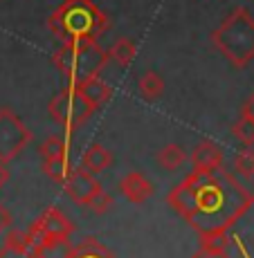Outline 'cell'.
Listing matches in <instances>:
<instances>
[{
    "mask_svg": "<svg viewBox=\"0 0 254 258\" xmlns=\"http://www.w3.org/2000/svg\"><path fill=\"white\" fill-rule=\"evenodd\" d=\"M171 209L182 216L198 236L227 231L252 207V196L223 168L193 171L167 196Z\"/></svg>",
    "mask_w": 254,
    "mask_h": 258,
    "instance_id": "1",
    "label": "cell"
},
{
    "mask_svg": "<svg viewBox=\"0 0 254 258\" xmlns=\"http://www.w3.org/2000/svg\"><path fill=\"white\" fill-rule=\"evenodd\" d=\"M47 27L63 43L97 41L111 27V18L92 0H63L49 14Z\"/></svg>",
    "mask_w": 254,
    "mask_h": 258,
    "instance_id": "2",
    "label": "cell"
},
{
    "mask_svg": "<svg viewBox=\"0 0 254 258\" xmlns=\"http://www.w3.org/2000/svg\"><path fill=\"white\" fill-rule=\"evenodd\" d=\"M212 45L232 63L245 68L254 58V18L245 7H236L212 32Z\"/></svg>",
    "mask_w": 254,
    "mask_h": 258,
    "instance_id": "3",
    "label": "cell"
},
{
    "mask_svg": "<svg viewBox=\"0 0 254 258\" xmlns=\"http://www.w3.org/2000/svg\"><path fill=\"white\" fill-rule=\"evenodd\" d=\"M108 61V52H104L97 41L63 43L52 56V63L66 77L68 86H79L92 77H101Z\"/></svg>",
    "mask_w": 254,
    "mask_h": 258,
    "instance_id": "4",
    "label": "cell"
},
{
    "mask_svg": "<svg viewBox=\"0 0 254 258\" xmlns=\"http://www.w3.org/2000/svg\"><path fill=\"white\" fill-rule=\"evenodd\" d=\"M47 110L59 126L66 128V133H74L92 117L94 108L86 101L77 86H66L49 99Z\"/></svg>",
    "mask_w": 254,
    "mask_h": 258,
    "instance_id": "5",
    "label": "cell"
},
{
    "mask_svg": "<svg viewBox=\"0 0 254 258\" xmlns=\"http://www.w3.org/2000/svg\"><path fill=\"white\" fill-rule=\"evenodd\" d=\"M32 144V131L9 106L0 108V162H12Z\"/></svg>",
    "mask_w": 254,
    "mask_h": 258,
    "instance_id": "6",
    "label": "cell"
},
{
    "mask_svg": "<svg viewBox=\"0 0 254 258\" xmlns=\"http://www.w3.org/2000/svg\"><path fill=\"white\" fill-rule=\"evenodd\" d=\"M27 231H29V236H32L34 247H36L38 242H43L45 238H70L74 231V225L57 207H49V209H45L36 218V222H34Z\"/></svg>",
    "mask_w": 254,
    "mask_h": 258,
    "instance_id": "7",
    "label": "cell"
},
{
    "mask_svg": "<svg viewBox=\"0 0 254 258\" xmlns=\"http://www.w3.org/2000/svg\"><path fill=\"white\" fill-rule=\"evenodd\" d=\"M63 188H66L68 198L74 202V205H83L92 200L94 193L101 191V184L94 177V173L86 171V168H72V173L68 175V180L63 182Z\"/></svg>",
    "mask_w": 254,
    "mask_h": 258,
    "instance_id": "8",
    "label": "cell"
},
{
    "mask_svg": "<svg viewBox=\"0 0 254 258\" xmlns=\"http://www.w3.org/2000/svg\"><path fill=\"white\" fill-rule=\"evenodd\" d=\"M119 191H122V196L128 202L142 205V202H146L153 196V184L142 173H126L122 177V182H119Z\"/></svg>",
    "mask_w": 254,
    "mask_h": 258,
    "instance_id": "9",
    "label": "cell"
},
{
    "mask_svg": "<svg viewBox=\"0 0 254 258\" xmlns=\"http://www.w3.org/2000/svg\"><path fill=\"white\" fill-rule=\"evenodd\" d=\"M191 164H193V171H216V168L223 166V153L221 148L216 146L214 142H200L196 148L191 151Z\"/></svg>",
    "mask_w": 254,
    "mask_h": 258,
    "instance_id": "10",
    "label": "cell"
},
{
    "mask_svg": "<svg viewBox=\"0 0 254 258\" xmlns=\"http://www.w3.org/2000/svg\"><path fill=\"white\" fill-rule=\"evenodd\" d=\"M77 88H79V92H81L83 97H86V101L90 103L94 110H99V108L106 106V103L113 99L111 86H108L106 81H101V77H92V79H88V81L79 83Z\"/></svg>",
    "mask_w": 254,
    "mask_h": 258,
    "instance_id": "11",
    "label": "cell"
},
{
    "mask_svg": "<svg viewBox=\"0 0 254 258\" xmlns=\"http://www.w3.org/2000/svg\"><path fill=\"white\" fill-rule=\"evenodd\" d=\"M111 164H113V153L108 151L106 146H101V144H92V146H88L81 155V168L94 173V175L101 173V171H106Z\"/></svg>",
    "mask_w": 254,
    "mask_h": 258,
    "instance_id": "12",
    "label": "cell"
},
{
    "mask_svg": "<svg viewBox=\"0 0 254 258\" xmlns=\"http://www.w3.org/2000/svg\"><path fill=\"white\" fill-rule=\"evenodd\" d=\"M74 251V245L70 238H45L38 242L32 251V258H70Z\"/></svg>",
    "mask_w": 254,
    "mask_h": 258,
    "instance_id": "13",
    "label": "cell"
},
{
    "mask_svg": "<svg viewBox=\"0 0 254 258\" xmlns=\"http://www.w3.org/2000/svg\"><path fill=\"white\" fill-rule=\"evenodd\" d=\"M135 56H137L135 43H133L131 38H124V36L117 38V41L113 43V47L108 49V58H113L119 68H128L133 61H135Z\"/></svg>",
    "mask_w": 254,
    "mask_h": 258,
    "instance_id": "14",
    "label": "cell"
},
{
    "mask_svg": "<svg viewBox=\"0 0 254 258\" xmlns=\"http://www.w3.org/2000/svg\"><path fill=\"white\" fill-rule=\"evenodd\" d=\"M70 133L66 135H49L45 142L41 144L38 153L43 160H54V157H68L70 153Z\"/></svg>",
    "mask_w": 254,
    "mask_h": 258,
    "instance_id": "15",
    "label": "cell"
},
{
    "mask_svg": "<svg viewBox=\"0 0 254 258\" xmlns=\"http://www.w3.org/2000/svg\"><path fill=\"white\" fill-rule=\"evenodd\" d=\"M137 88H139V94H142L146 101H158V99L162 97V92H164V81H162V77L158 72L148 70V72H144L142 77H139Z\"/></svg>",
    "mask_w": 254,
    "mask_h": 258,
    "instance_id": "16",
    "label": "cell"
},
{
    "mask_svg": "<svg viewBox=\"0 0 254 258\" xmlns=\"http://www.w3.org/2000/svg\"><path fill=\"white\" fill-rule=\"evenodd\" d=\"M185 162H187V153H185V148L178 146V144H167V146L160 148V153H158V164L162 168H167V171H178Z\"/></svg>",
    "mask_w": 254,
    "mask_h": 258,
    "instance_id": "17",
    "label": "cell"
},
{
    "mask_svg": "<svg viewBox=\"0 0 254 258\" xmlns=\"http://www.w3.org/2000/svg\"><path fill=\"white\" fill-rule=\"evenodd\" d=\"M70 258H117V256L106 245H101L97 238H86L81 245L74 247Z\"/></svg>",
    "mask_w": 254,
    "mask_h": 258,
    "instance_id": "18",
    "label": "cell"
},
{
    "mask_svg": "<svg viewBox=\"0 0 254 258\" xmlns=\"http://www.w3.org/2000/svg\"><path fill=\"white\" fill-rule=\"evenodd\" d=\"M72 162L68 157H54V160H43V173L57 184H63L68 175L72 173Z\"/></svg>",
    "mask_w": 254,
    "mask_h": 258,
    "instance_id": "19",
    "label": "cell"
},
{
    "mask_svg": "<svg viewBox=\"0 0 254 258\" xmlns=\"http://www.w3.org/2000/svg\"><path fill=\"white\" fill-rule=\"evenodd\" d=\"M232 133L236 135L238 142H243V144H247V146H250V144H254V119L247 117L245 112H241V117L234 121Z\"/></svg>",
    "mask_w": 254,
    "mask_h": 258,
    "instance_id": "20",
    "label": "cell"
},
{
    "mask_svg": "<svg viewBox=\"0 0 254 258\" xmlns=\"http://www.w3.org/2000/svg\"><path fill=\"white\" fill-rule=\"evenodd\" d=\"M86 207H88V209H90V211L94 213V216H104V213H106V211L113 207V198L108 196V193L101 188V191H99V193H94V196H92V200L88 202Z\"/></svg>",
    "mask_w": 254,
    "mask_h": 258,
    "instance_id": "21",
    "label": "cell"
},
{
    "mask_svg": "<svg viewBox=\"0 0 254 258\" xmlns=\"http://www.w3.org/2000/svg\"><path fill=\"white\" fill-rule=\"evenodd\" d=\"M234 168L241 173L243 177H254V153L243 151L234 157Z\"/></svg>",
    "mask_w": 254,
    "mask_h": 258,
    "instance_id": "22",
    "label": "cell"
},
{
    "mask_svg": "<svg viewBox=\"0 0 254 258\" xmlns=\"http://www.w3.org/2000/svg\"><path fill=\"white\" fill-rule=\"evenodd\" d=\"M9 227H12V213H9V209H5V207L0 205V236H3Z\"/></svg>",
    "mask_w": 254,
    "mask_h": 258,
    "instance_id": "23",
    "label": "cell"
},
{
    "mask_svg": "<svg viewBox=\"0 0 254 258\" xmlns=\"http://www.w3.org/2000/svg\"><path fill=\"white\" fill-rule=\"evenodd\" d=\"M191 258H234V256H230L227 251H209V249H202L200 247V251H196Z\"/></svg>",
    "mask_w": 254,
    "mask_h": 258,
    "instance_id": "24",
    "label": "cell"
},
{
    "mask_svg": "<svg viewBox=\"0 0 254 258\" xmlns=\"http://www.w3.org/2000/svg\"><path fill=\"white\" fill-rule=\"evenodd\" d=\"M9 180V171H7V164L5 162H0V186L5 184V182Z\"/></svg>",
    "mask_w": 254,
    "mask_h": 258,
    "instance_id": "25",
    "label": "cell"
},
{
    "mask_svg": "<svg viewBox=\"0 0 254 258\" xmlns=\"http://www.w3.org/2000/svg\"><path fill=\"white\" fill-rule=\"evenodd\" d=\"M243 112H245L247 117H252V119H254V94L250 97V101H247L245 106H243Z\"/></svg>",
    "mask_w": 254,
    "mask_h": 258,
    "instance_id": "26",
    "label": "cell"
}]
</instances>
